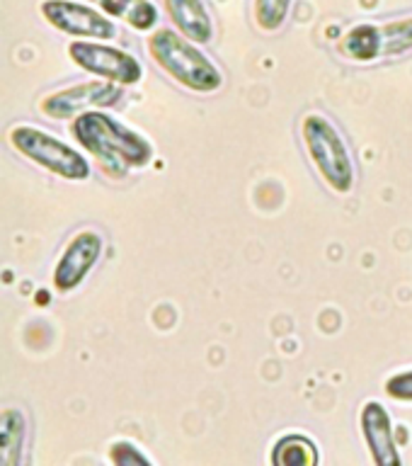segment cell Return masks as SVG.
I'll return each mask as SVG.
<instances>
[{
  "label": "cell",
  "instance_id": "cell-8",
  "mask_svg": "<svg viewBox=\"0 0 412 466\" xmlns=\"http://www.w3.org/2000/svg\"><path fill=\"white\" fill-rule=\"evenodd\" d=\"M122 86H116L112 80H90V83H78V86L46 95L39 109L51 119H75L90 109L115 107L116 102L122 100Z\"/></svg>",
  "mask_w": 412,
  "mask_h": 466
},
{
  "label": "cell",
  "instance_id": "cell-1",
  "mask_svg": "<svg viewBox=\"0 0 412 466\" xmlns=\"http://www.w3.org/2000/svg\"><path fill=\"white\" fill-rule=\"evenodd\" d=\"M71 134L97 160L102 173L115 180L126 177L131 170H141L156 156V148L144 134L129 129L102 109H90L75 116Z\"/></svg>",
  "mask_w": 412,
  "mask_h": 466
},
{
  "label": "cell",
  "instance_id": "cell-17",
  "mask_svg": "<svg viewBox=\"0 0 412 466\" xmlns=\"http://www.w3.org/2000/svg\"><path fill=\"white\" fill-rule=\"evenodd\" d=\"M386 393L396 400H412V370L398 371L391 379H386Z\"/></svg>",
  "mask_w": 412,
  "mask_h": 466
},
{
  "label": "cell",
  "instance_id": "cell-2",
  "mask_svg": "<svg viewBox=\"0 0 412 466\" xmlns=\"http://www.w3.org/2000/svg\"><path fill=\"white\" fill-rule=\"evenodd\" d=\"M146 46H148L153 61L175 83H180L182 87H187L192 93L211 95L224 86V73L218 71V66L204 51L196 49L199 44L189 42L187 36H182L177 29H156L148 36Z\"/></svg>",
  "mask_w": 412,
  "mask_h": 466
},
{
  "label": "cell",
  "instance_id": "cell-11",
  "mask_svg": "<svg viewBox=\"0 0 412 466\" xmlns=\"http://www.w3.org/2000/svg\"><path fill=\"white\" fill-rule=\"evenodd\" d=\"M166 13L175 29L195 44H209L214 39V17L204 0H163Z\"/></svg>",
  "mask_w": 412,
  "mask_h": 466
},
{
  "label": "cell",
  "instance_id": "cell-6",
  "mask_svg": "<svg viewBox=\"0 0 412 466\" xmlns=\"http://www.w3.org/2000/svg\"><path fill=\"white\" fill-rule=\"evenodd\" d=\"M68 56L78 68L93 73L97 78L112 80L116 86H136L144 78V66L134 54L97 42H71Z\"/></svg>",
  "mask_w": 412,
  "mask_h": 466
},
{
  "label": "cell",
  "instance_id": "cell-15",
  "mask_svg": "<svg viewBox=\"0 0 412 466\" xmlns=\"http://www.w3.org/2000/svg\"><path fill=\"white\" fill-rule=\"evenodd\" d=\"M294 0H255V25L262 32H279L286 25Z\"/></svg>",
  "mask_w": 412,
  "mask_h": 466
},
{
  "label": "cell",
  "instance_id": "cell-13",
  "mask_svg": "<svg viewBox=\"0 0 412 466\" xmlns=\"http://www.w3.org/2000/svg\"><path fill=\"white\" fill-rule=\"evenodd\" d=\"M27 444V418L17 408H5L0 415V466L22 464Z\"/></svg>",
  "mask_w": 412,
  "mask_h": 466
},
{
  "label": "cell",
  "instance_id": "cell-4",
  "mask_svg": "<svg viewBox=\"0 0 412 466\" xmlns=\"http://www.w3.org/2000/svg\"><path fill=\"white\" fill-rule=\"evenodd\" d=\"M7 141L29 163L44 167L46 173L56 175L61 180L83 182L93 173L90 160L78 148H73L71 144L32 124H15L13 129L7 131Z\"/></svg>",
  "mask_w": 412,
  "mask_h": 466
},
{
  "label": "cell",
  "instance_id": "cell-14",
  "mask_svg": "<svg viewBox=\"0 0 412 466\" xmlns=\"http://www.w3.org/2000/svg\"><path fill=\"white\" fill-rule=\"evenodd\" d=\"M272 464L275 466H318V447L311 437L306 435H284L272 450Z\"/></svg>",
  "mask_w": 412,
  "mask_h": 466
},
{
  "label": "cell",
  "instance_id": "cell-12",
  "mask_svg": "<svg viewBox=\"0 0 412 466\" xmlns=\"http://www.w3.org/2000/svg\"><path fill=\"white\" fill-rule=\"evenodd\" d=\"M112 20H124L136 32H151L158 25V7L151 0H87Z\"/></svg>",
  "mask_w": 412,
  "mask_h": 466
},
{
  "label": "cell",
  "instance_id": "cell-9",
  "mask_svg": "<svg viewBox=\"0 0 412 466\" xmlns=\"http://www.w3.org/2000/svg\"><path fill=\"white\" fill-rule=\"evenodd\" d=\"M102 248L105 243L97 231H80L68 240V246L64 248V253L54 268V287L58 294H68L85 282L90 269L100 260Z\"/></svg>",
  "mask_w": 412,
  "mask_h": 466
},
{
  "label": "cell",
  "instance_id": "cell-16",
  "mask_svg": "<svg viewBox=\"0 0 412 466\" xmlns=\"http://www.w3.org/2000/svg\"><path fill=\"white\" fill-rule=\"evenodd\" d=\"M109 461L116 466H148L151 459L146 457L144 451L138 450L134 442H126V440H119L109 447Z\"/></svg>",
  "mask_w": 412,
  "mask_h": 466
},
{
  "label": "cell",
  "instance_id": "cell-7",
  "mask_svg": "<svg viewBox=\"0 0 412 466\" xmlns=\"http://www.w3.org/2000/svg\"><path fill=\"white\" fill-rule=\"evenodd\" d=\"M39 13L51 27L75 39H100L109 42L116 36V25L100 7H90L75 0H42Z\"/></svg>",
  "mask_w": 412,
  "mask_h": 466
},
{
  "label": "cell",
  "instance_id": "cell-10",
  "mask_svg": "<svg viewBox=\"0 0 412 466\" xmlns=\"http://www.w3.org/2000/svg\"><path fill=\"white\" fill-rule=\"evenodd\" d=\"M359 428H362L364 442L369 447L371 461L377 466H400L398 444L393 435V420L384 403L367 400L359 413Z\"/></svg>",
  "mask_w": 412,
  "mask_h": 466
},
{
  "label": "cell",
  "instance_id": "cell-5",
  "mask_svg": "<svg viewBox=\"0 0 412 466\" xmlns=\"http://www.w3.org/2000/svg\"><path fill=\"white\" fill-rule=\"evenodd\" d=\"M340 54L355 64H374L412 51V17L384 22V25H355L340 39Z\"/></svg>",
  "mask_w": 412,
  "mask_h": 466
},
{
  "label": "cell",
  "instance_id": "cell-3",
  "mask_svg": "<svg viewBox=\"0 0 412 466\" xmlns=\"http://www.w3.org/2000/svg\"><path fill=\"white\" fill-rule=\"evenodd\" d=\"M301 138L308 158L327 187L337 195H349L355 189L357 173L352 151L340 129L327 116L311 112L301 119Z\"/></svg>",
  "mask_w": 412,
  "mask_h": 466
}]
</instances>
